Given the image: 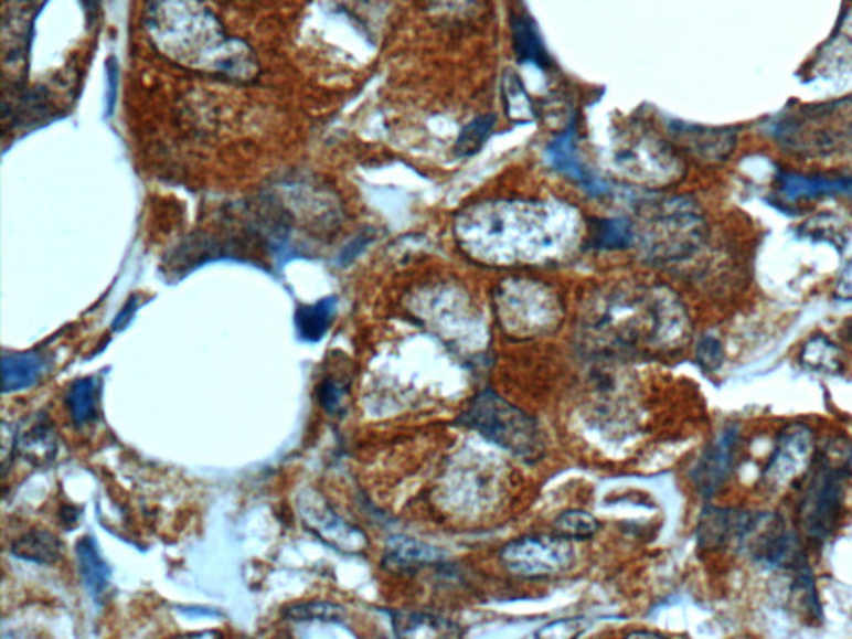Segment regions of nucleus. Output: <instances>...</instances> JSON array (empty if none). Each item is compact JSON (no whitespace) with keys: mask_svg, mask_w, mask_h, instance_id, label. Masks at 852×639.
<instances>
[{"mask_svg":"<svg viewBox=\"0 0 852 639\" xmlns=\"http://www.w3.org/2000/svg\"><path fill=\"white\" fill-rule=\"evenodd\" d=\"M773 139L786 152L829 157L852 152V95L785 110L773 123Z\"/></svg>","mask_w":852,"mask_h":639,"instance_id":"nucleus-1","label":"nucleus"},{"mask_svg":"<svg viewBox=\"0 0 852 639\" xmlns=\"http://www.w3.org/2000/svg\"><path fill=\"white\" fill-rule=\"evenodd\" d=\"M461 423L518 457L530 458L542 450L535 419L497 393L483 392L475 396L470 408L461 416Z\"/></svg>","mask_w":852,"mask_h":639,"instance_id":"nucleus-2","label":"nucleus"},{"mask_svg":"<svg viewBox=\"0 0 852 639\" xmlns=\"http://www.w3.org/2000/svg\"><path fill=\"white\" fill-rule=\"evenodd\" d=\"M734 546L766 568L798 569L806 563L795 533L778 513L743 511Z\"/></svg>","mask_w":852,"mask_h":639,"instance_id":"nucleus-3","label":"nucleus"},{"mask_svg":"<svg viewBox=\"0 0 852 639\" xmlns=\"http://www.w3.org/2000/svg\"><path fill=\"white\" fill-rule=\"evenodd\" d=\"M848 465L824 458L819 465L799 507L802 530L814 542H824L834 531L841 510Z\"/></svg>","mask_w":852,"mask_h":639,"instance_id":"nucleus-4","label":"nucleus"},{"mask_svg":"<svg viewBox=\"0 0 852 639\" xmlns=\"http://www.w3.org/2000/svg\"><path fill=\"white\" fill-rule=\"evenodd\" d=\"M501 563L520 578H549L568 572L575 552L565 536H524L504 546Z\"/></svg>","mask_w":852,"mask_h":639,"instance_id":"nucleus-5","label":"nucleus"},{"mask_svg":"<svg viewBox=\"0 0 852 639\" xmlns=\"http://www.w3.org/2000/svg\"><path fill=\"white\" fill-rule=\"evenodd\" d=\"M814 454V435L805 425H789L776 441L765 478L775 487L791 483L808 470Z\"/></svg>","mask_w":852,"mask_h":639,"instance_id":"nucleus-6","label":"nucleus"},{"mask_svg":"<svg viewBox=\"0 0 852 639\" xmlns=\"http://www.w3.org/2000/svg\"><path fill=\"white\" fill-rule=\"evenodd\" d=\"M301 518L305 526L313 531L318 539L323 540L332 549L347 553H359L369 545L365 535L356 528L343 521L329 504L300 503Z\"/></svg>","mask_w":852,"mask_h":639,"instance_id":"nucleus-7","label":"nucleus"},{"mask_svg":"<svg viewBox=\"0 0 852 639\" xmlns=\"http://www.w3.org/2000/svg\"><path fill=\"white\" fill-rule=\"evenodd\" d=\"M737 445V428L729 426L711 444L697 461L693 471V480L697 490L704 497H713L726 480L733 465L734 451Z\"/></svg>","mask_w":852,"mask_h":639,"instance_id":"nucleus-8","label":"nucleus"},{"mask_svg":"<svg viewBox=\"0 0 852 639\" xmlns=\"http://www.w3.org/2000/svg\"><path fill=\"white\" fill-rule=\"evenodd\" d=\"M852 177L829 179V177L801 175V173H785L776 183V196L785 205L791 203L811 202L824 196L851 195Z\"/></svg>","mask_w":852,"mask_h":639,"instance_id":"nucleus-9","label":"nucleus"},{"mask_svg":"<svg viewBox=\"0 0 852 639\" xmlns=\"http://www.w3.org/2000/svg\"><path fill=\"white\" fill-rule=\"evenodd\" d=\"M673 136L688 152L706 162H721L727 159L736 147V134L733 129H711V127L674 123Z\"/></svg>","mask_w":852,"mask_h":639,"instance_id":"nucleus-10","label":"nucleus"},{"mask_svg":"<svg viewBox=\"0 0 852 639\" xmlns=\"http://www.w3.org/2000/svg\"><path fill=\"white\" fill-rule=\"evenodd\" d=\"M392 622L398 638L437 639L464 635L457 622L430 613L395 611Z\"/></svg>","mask_w":852,"mask_h":639,"instance_id":"nucleus-11","label":"nucleus"},{"mask_svg":"<svg viewBox=\"0 0 852 639\" xmlns=\"http://www.w3.org/2000/svg\"><path fill=\"white\" fill-rule=\"evenodd\" d=\"M47 369L49 360L42 353H6L2 360V390L11 393L31 388Z\"/></svg>","mask_w":852,"mask_h":639,"instance_id":"nucleus-12","label":"nucleus"},{"mask_svg":"<svg viewBox=\"0 0 852 639\" xmlns=\"http://www.w3.org/2000/svg\"><path fill=\"white\" fill-rule=\"evenodd\" d=\"M743 511L710 508L704 511L697 528V542L701 549L717 550L734 545L739 531Z\"/></svg>","mask_w":852,"mask_h":639,"instance_id":"nucleus-13","label":"nucleus"},{"mask_svg":"<svg viewBox=\"0 0 852 639\" xmlns=\"http://www.w3.org/2000/svg\"><path fill=\"white\" fill-rule=\"evenodd\" d=\"M445 553L418 540L408 536H393L386 543V555L383 565L392 572L418 568V566L432 565L441 562Z\"/></svg>","mask_w":852,"mask_h":639,"instance_id":"nucleus-14","label":"nucleus"},{"mask_svg":"<svg viewBox=\"0 0 852 639\" xmlns=\"http://www.w3.org/2000/svg\"><path fill=\"white\" fill-rule=\"evenodd\" d=\"M75 550H77L78 569H81L85 589L95 601H100L110 586V576H113L110 566L102 558L97 543L92 536L87 535L78 540Z\"/></svg>","mask_w":852,"mask_h":639,"instance_id":"nucleus-15","label":"nucleus"},{"mask_svg":"<svg viewBox=\"0 0 852 639\" xmlns=\"http://www.w3.org/2000/svg\"><path fill=\"white\" fill-rule=\"evenodd\" d=\"M64 545L61 539L44 528L25 531L11 546V553L22 562L54 565L61 560Z\"/></svg>","mask_w":852,"mask_h":639,"instance_id":"nucleus-16","label":"nucleus"},{"mask_svg":"<svg viewBox=\"0 0 852 639\" xmlns=\"http://www.w3.org/2000/svg\"><path fill=\"white\" fill-rule=\"evenodd\" d=\"M549 157L550 162L553 163L555 169L566 173V175L573 177L576 182L582 183L586 190L595 193V195L605 193L606 190H608L598 179H595L592 173L586 172V170L583 169L582 163H579V160L576 159L575 130H568V132L563 134L560 139H556L555 142L550 146Z\"/></svg>","mask_w":852,"mask_h":639,"instance_id":"nucleus-17","label":"nucleus"},{"mask_svg":"<svg viewBox=\"0 0 852 639\" xmlns=\"http://www.w3.org/2000/svg\"><path fill=\"white\" fill-rule=\"evenodd\" d=\"M336 308V297L322 298L317 303L298 307L295 313L298 337L307 343L320 342L332 326Z\"/></svg>","mask_w":852,"mask_h":639,"instance_id":"nucleus-18","label":"nucleus"},{"mask_svg":"<svg viewBox=\"0 0 852 639\" xmlns=\"http://www.w3.org/2000/svg\"><path fill=\"white\" fill-rule=\"evenodd\" d=\"M98 395H100V382L97 376H84L68 386L65 405L75 425L84 426L94 422L97 416Z\"/></svg>","mask_w":852,"mask_h":639,"instance_id":"nucleus-19","label":"nucleus"},{"mask_svg":"<svg viewBox=\"0 0 852 639\" xmlns=\"http://www.w3.org/2000/svg\"><path fill=\"white\" fill-rule=\"evenodd\" d=\"M799 362L811 372L834 375L842 369L841 350L828 337L816 336L802 347Z\"/></svg>","mask_w":852,"mask_h":639,"instance_id":"nucleus-20","label":"nucleus"},{"mask_svg":"<svg viewBox=\"0 0 852 639\" xmlns=\"http://www.w3.org/2000/svg\"><path fill=\"white\" fill-rule=\"evenodd\" d=\"M514 52L521 62L536 65L539 68L552 67V58L543 47L535 28L526 19H514L513 22Z\"/></svg>","mask_w":852,"mask_h":639,"instance_id":"nucleus-21","label":"nucleus"},{"mask_svg":"<svg viewBox=\"0 0 852 639\" xmlns=\"http://www.w3.org/2000/svg\"><path fill=\"white\" fill-rule=\"evenodd\" d=\"M281 616L288 621L295 622H343L345 621V609L336 603L329 601H303L288 605L281 609Z\"/></svg>","mask_w":852,"mask_h":639,"instance_id":"nucleus-22","label":"nucleus"},{"mask_svg":"<svg viewBox=\"0 0 852 639\" xmlns=\"http://www.w3.org/2000/svg\"><path fill=\"white\" fill-rule=\"evenodd\" d=\"M19 448L32 464L42 465L52 460L55 455V438L51 425H35L19 440Z\"/></svg>","mask_w":852,"mask_h":639,"instance_id":"nucleus-23","label":"nucleus"},{"mask_svg":"<svg viewBox=\"0 0 852 639\" xmlns=\"http://www.w3.org/2000/svg\"><path fill=\"white\" fill-rule=\"evenodd\" d=\"M556 531L568 540H589L598 533L599 523L586 511H566L555 521Z\"/></svg>","mask_w":852,"mask_h":639,"instance_id":"nucleus-24","label":"nucleus"},{"mask_svg":"<svg viewBox=\"0 0 852 639\" xmlns=\"http://www.w3.org/2000/svg\"><path fill=\"white\" fill-rule=\"evenodd\" d=\"M595 245L603 251H622L632 242V231L628 222L621 219L601 221L595 227Z\"/></svg>","mask_w":852,"mask_h":639,"instance_id":"nucleus-25","label":"nucleus"},{"mask_svg":"<svg viewBox=\"0 0 852 639\" xmlns=\"http://www.w3.org/2000/svg\"><path fill=\"white\" fill-rule=\"evenodd\" d=\"M494 117L483 116L480 119L473 120L468 124L464 130H461L460 137L457 140V153L460 157H471L475 153L480 152L481 147L487 142L490 137L491 130H493Z\"/></svg>","mask_w":852,"mask_h":639,"instance_id":"nucleus-26","label":"nucleus"},{"mask_svg":"<svg viewBox=\"0 0 852 639\" xmlns=\"http://www.w3.org/2000/svg\"><path fill=\"white\" fill-rule=\"evenodd\" d=\"M503 97L507 110L513 119H530L531 107L530 97L524 92L523 84L516 75H510L504 78Z\"/></svg>","mask_w":852,"mask_h":639,"instance_id":"nucleus-27","label":"nucleus"},{"mask_svg":"<svg viewBox=\"0 0 852 639\" xmlns=\"http://www.w3.org/2000/svg\"><path fill=\"white\" fill-rule=\"evenodd\" d=\"M318 403L322 405L329 415H336L343 405V398L347 395V388L343 383L336 379H326L317 390Z\"/></svg>","mask_w":852,"mask_h":639,"instance_id":"nucleus-28","label":"nucleus"},{"mask_svg":"<svg viewBox=\"0 0 852 639\" xmlns=\"http://www.w3.org/2000/svg\"><path fill=\"white\" fill-rule=\"evenodd\" d=\"M586 629L585 619L568 618L558 619V621L550 622L542 631H539L540 638L546 639H569L582 636Z\"/></svg>","mask_w":852,"mask_h":639,"instance_id":"nucleus-29","label":"nucleus"},{"mask_svg":"<svg viewBox=\"0 0 852 639\" xmlns=\"http://www.w3.org/2000/svg\"><path fill=\"white\" fill-rule=\"evenodd\" d=\"M723 347L714 337H706L697 345L696 359L704 372H714L723 363Z\"/></svg>","mask_w":852,"mask_h":639,"instance_id":"nucleus-30","label":"nucleus"},{"mask_svg":"<svg viewBox=\"0 0 852 639\" xmlns=\"http://www.w3.org/2000/svg\"><path fill=\"white\" fill-rule=\"evenodd\" d=\"M105 67H107V113L105 116L113 117L116 113L117 94H119L120 68L116 57H110Z\"/></svg>","mask_w":852,"mask_h":639,"instance_id":"nucleus-31","label":"nucleus"},{"mask_svg":"<svg viewBox=\"0 0 852 639\" xmlns=\"http://www.w3.org/2000/svg\"><path fill=\"white\" fill-rule=\"evenodd\" d=\"M137 308H139V297H130L129 301L124 305L123 310H120L119 315H117L116 320H114V332H119V330L126 329V327L132 322V318L134 315H136Z\"/></svg>","mask_w":852,"mask_h":639,"instance_id":"nucleus-32","label":"nucleus"},{"mask_svg":"<svg viewBox=\"0 0 852 639\" xmlns=\"http://www.w3.org/2000/svg\"><path fill=\"white\" fill-rule=\"evenodd\" d=\"M370 242H372V237H370V235H360V237L355 238L352 244L347 245L345 251H343L342 255H340V264H352V262L355 260V258L359 257L363 251H365V247L370 244Z\"/></svg>","mask_w":852,"mask_h":639,"instance_id":"nucleus-33","label":"nucleus"},{"mask_svg":"<svg viewBox=\"0 0 852 639\" xmlns=\"http://www.w3.org/2000/svg\"><path fill=\"white\" fill-rule=\"evenodd\" d=\"M835 297L845 301L852 300V260L839 275L838 284H835Z\"/></svg>","mask_w":852,"mask_h":639,"instance_id":"nucleus-34","label":"nucleus"},{"mask_svg":"<svg viewBox=\"0 0 852 639\" xmlns=\"http://www.w3.org/2000/svg\"><path fill=\"white\" fill-rule=\"evenodd\" d=\"M844 336H845V339H848V342L852 343V318L851 320H849L848 323H845Z\"/></svg>","mask_w":852,"mask_h":639,"instance_id":"nucleus-35","label":"nucleus"}]
</instances>
